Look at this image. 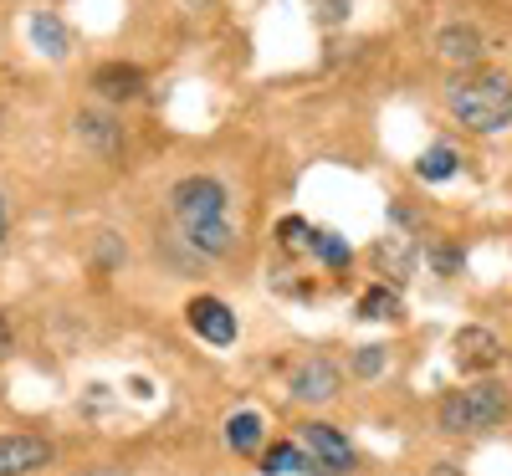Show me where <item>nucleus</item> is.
I'll list each match as a JSON object with an SVG mask.
<instances>
[{"instance_id": "f257e3e1", "label": "nucleus", "mask_w": 512, "mask_h": 476, "mask_svg": "<svg viewBox=\"0 0 512 476\" xmlns=\"http://www.w3.org/2000/svg\"><path fill=\"white\" fill-rule=\"evenodd\" d=\"M175 215H180V231L195 251L205 256H221L231 246V221H226V190L221 180L195 175L185 185H175Z\"/></svg>"}, {"instance_id": "f03ea898", "label": "nucleus", "mask_w": 512, "mask_h": 476, "mask_svg": "<svg viewBox=\"0 0 512 476\" xmlns=\"http://www.w3.org/2000/svg\"><path fill=\"white\" fill-rule=\"evenodd\" d=\"M451 108L466 128L477 134H492V128H507L512 123V77L502 72H477L451 88Z\"/></svg>"}, {"instance_id": "7ed1b4c3", "label": "nucleus", "mask_w": 512, "mask_h": 476, "mask_svg": "<svg viewBox=\"0 0 512 476\" xmlns=\"http://www.w3.org/2000/svg\"><path fill=\"white\" fill-rule=\"evenodd\" d=\"M507 410V395L497 384H472V389H456V395L441 400V425L456 430V436H466V430H487L497 425Z\"/></svg>"}, {"instance_id": "20e7f679", "label": "nucleus", "mask_w": 512, "mask_h": 476, "mask_svg": "<svg viewBox=\"0 0 512 476\" xmlns=\"http://www.w3.org/2000/svg\"><path fill=\"white\" fill-rule=\"evenodd\" d=\"M190 328L205 338V343H216V349H226V343L236 338V318L221 297H195L190 302Z\"/></svg>"}, {"instance_id": "39448f33", "label": "nucleus", "mask_w": 512, "mask_h": 476, "mask_svg": "<svg viewBox=\"0 0 512 476\" xmlns=\"http://www.w3.org/2000/svg\"><path fill=\"white\" fill-rule=\"evenodd\" d=\"M52 461V446L41 436H0V476H26Z\"/></svg>"}, {"instance_id": "423d86ee", "label": "nucleus", "mask_w": 512, "mask_h": 476, "mask_svg": "<svg viewBox=\"0 0 512 476\" xmlns=\"http://www.w3.org/2000/svg\"><path fill=\"white\" fill-rule=\"evenodd\" d=\"M303 441H308V451L318 456V466H323V471H349V466H354L349 441L338 436L333 425H303Z\"/></svg>"}, {"instance_id": "0eeeda50", "label": "nucleus", "mask_w": 512, "mask_h": 476, "mask_svg": "<svg viewBox=\"0 0 512 476\" xmlns=\"http://www.w3.org/2000/svg\"><path fill=\"white\" fill-rule=\"evenodd\" d=\"M292 389H297L303 400H333V389H338V369H333L328 359H313V364L297 369Z\"/></svg>"}, {"instance_id": "6e6552de", "label": "nucleus", "mask_w": 512, "mask_h": 476, "mask_svg": "<svg viewBox=\"0 0 512 476\" xmlns=\"http://www.w3.org/2000/svg\"><path fill=\"white\" fill-rule=\"evenodd\" d=\"M93 88L108 98V103H128V98H144V77L134 67H103L93 77Z\"/></svg>"}, {"instance_id": "1a4fd4ad", "label": "nucleus", "mask_w": 512, "mask_h": 476, "mask_svg": "<svg viewBox=\"0 0 512 476\" xmlns=\"http://www.w3.org/2000/svg\"><path fill=\"white\" fill-rule=\"evenodd\" d=\"M456 343H461L456 354H461V364H466V369H487V364H497V359H502V343H497L492 333H482V328H466Z\"/></svg>"}, {"instance_id": "9d476101", "label": "nucleus", "mask_w": 512, "mask_h": 476, "mask_svg": "<svg viewBox=\"0 0 512 476\" xmlns=\"http://www.w3.org/2000/svg\"><path fill=\"white\" fill-rule=\"evenodd\" d=\"M31 41H36V47L47 52V57H62V52H67V31H62L57 16H47V11L31 16Z\"/></svg>"}, {"instance_id": "9b49d317", "label": "nucleus", "mask_w": 512, "mask_h": 476, "mask_svg": "<svg viewBox=\"0 0 512 476\" xmlns=\"http://www.w3.org/2000/svg\"><path fill=\"white\" fill-rule=\"evenodd\" d=\"M420 175H425V180H451V175H456V149L431 144V149L420 154Z\"/></svg>"}, {"instance_id": "f8f14e48", "label": "nucleus", "mask_w": 512, "mask_h": 476, "mask_svg": "<svg viewBox=\"0 0 512 476\" xmlns=\"http://www.w3.org/2000/svg\"><path fill=\"white\" fill-rule=\"evenodd\" d=\"M226 436H231V446H236V451H251L256 441H262V420H256L251 410H241V415H231Z\"/></svg>"}, {"instance_id": "ddd939ff", "label": "nucleus", "mask_w": 512, "mask_h": 476, "mask_svg": "<svg viewBox=\"0 0 512 476\" xmlns=\"http://www.w3.org/2000/svg\"><path fill=\"white\" fill-rule=\"evenodd\" d=\"M77 128H82V134H93V139H88L93 149H103V154H118V123H98L93 113H82V118H77Z\"/></svg>"}, {"instance_id": "4468645a", "label": "nucleus", "mask_w": 512, "mask_h": 476, "mask_svg": "<svg viewBox=\"0 0 512 476\" xmlns=\"http://www.w3.org/2000/svg\"><path fill=\"white\" fill-rule=\"evenodd\" d=\"M308 251H318L328 267H349V241H338V236H328V231H313Z\"/></svg>"}, {"instance_id": "2eb2a0df", "label": "nucleus", "mask_w": 512, "mask_h": 476, "mask_svg": "<svg viewBox=\"0 0 512 476\" xmlns=\"http://www.w3.org/2000/svg\"><path fill=\"white\" fill-rule=\"evenodd\" d=\"M297 466H308V456L297 451V446H272L262 471H267V476H287V471H297Z\"/></svg>"}, {"instance_id": "dca6fc26", "label": "nucleus", "mask_w": 512, "mask_h": 476, "mask_svg": "<svg viewBox=\"0 0 512 476\" xmlns=\"http://www.w3.org/2000/svg\"><path fill=\"white\" fill-rule=\"evenodd\" d=\"M364 318H395L400 313V297L395 292H384V287H374L369 297H364V308H359Z\"/></svg>"}, {"instance_id": "f3484780", "label": "nucleus", "mask_w": 512, "mask_h": 476, "mask_svg": "<svg viewBox=\"0 0 512 476\" xmlns=\"http://www.w3.org/2000/svg\"><path fill=\"white\" fill-rule=\"evenodd\" d=\"M282 241H287V246H308V241H313L308 221H297V215H287V221H282Z\"/></svg>"}, {"instance_id": "a211bd4d", "label": "nucleus", "mask_w": 512, "mask_h": 476, "mask_svg": "<svg viewBox=\"0 0 512 476\" xmlns=\"http://www.w3.org/2000/svg\"><path fill=\"white\" fill-rule=\"evenodd\" d=\"M446 52L456 57V52H466V57H477V36L472 31H446ZM461 57V62H466Z\"/></svg>"}, {"instance_id": "6ab92c4d", "label": "nucleus", "mask_w": 512, "mask_h": 476, "mask_svg": "<svg viewBox=\"0 0 512 476\" xmlns=\"http://www.w3.org/2000/svg\"><path fill=\"white\" fill-rule=\"evenodd\" d=\"M456 262H461L456 246H436V251H431V267H436V272H456Z\"/></svg>"}, {"instance_id": "aec40b11", "label": "nucleus", "mask_w": 512, "mask_h": 476, "mask_svg": "<svg viewBox=\"0 0 512 476\" xmlns=\"http://www.w3.org/2000/svg\"><path fill=\"white\" fill-rule=\"evenodd\" d=\"M379 364H384V354H379V349H364V354L354 359V369H359L364 379H369V374H379Z\"/></svg>"}, {"instance_id": "412c9836", "label": "nucleus", "mask_w": 512, "mask_h": 476, "mask_svg": "<svg viewBox=\"0 0 512 476\" xmlns=\"http://www.w3.org/2000/svg\"><path fill=\"white\" fill-rule=\"evenodd\" d=\"M6 231H11V210H6V200H0V241H6Z\"/></svg>"}, {"instance_id": "4be33fe9", "label": "nucleus", "mask_w": 512, "mask_h": 476, "mask_svg": "<svg viewBox=\"0 0 512 476\" xmlns=\"http://www.w3.org/2000/svg\"><path fill=\"white\" fill-rule=\"evenodd\" d=\"M0 354H6V328H0Z\"/></svg>"}]
</instances>
